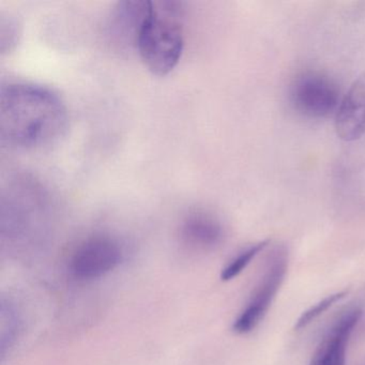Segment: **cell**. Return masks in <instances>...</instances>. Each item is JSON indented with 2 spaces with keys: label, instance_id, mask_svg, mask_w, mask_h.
I'll list each match as a JSON object with an SVG mask.
<instances>
[{
  "label": "cell",
  "instance_id": "cell-1",
  "mask_svg": "<svg viewBox=\"0 0 365 365\" xmlns=\"http://www.w3.org/2000/svg\"><path fill=\"white\" fill-rule=\"evenodd\" d=\"M67 125V108L51 89L27 83L1 87L0 138L10 148H46L63 138Z\"/></svg>",
  "mask_w": 365,
  "mask_h": 365
},
{
  "label": "cell",
  "instance_id": "cell-9",
  "mask_svg": "<svg viewBox=\"0 0 365 365\" xmlns=\"http://www.w3.org/2000/svg\"><path fill=\"white\" fill-rule=\"evenodd\" d=\"M183 240L197 249H213L223 240L221 224L210 215L196 213L185 220L181 230Z\"/></svg>",
  "mask_w": 365,
  "mask_h": 365
},
{
  "label": "cell",
  "instance_id": "cell-8",
  "mask_svg": "<svg viewBox=\"0 0 365 365\" xmlns=\"http://www.w3.org/2000/svg\"><path fill=\"white\" fill-rule=\"evenodd\" d=\"M150 1H121L115 8L112 33L117 39L136 48L138 34L148 14Z\"/></svg>",
  "mask_w": 365,
  "mask_h": 365
},
{
  "label": "cell",
  "instance_id": "cell-5",
  "mask_svg": "<svg viewBox=\"0 0 365 365\" xmlns=\"http://www.w3.org/2000/svg\"><path fill=\"white\" fill-rule=\"evenodd\" d=\"M292 103L299 112L311 118H326L339 110V93L329 78L305 74L294 83Z\"/></svg>",
  "mask_w": 365,
  "mask_h": 365
},
{
  "label": "cell",
  "instance_id": "cell-10",
  "mask_svg": "<svg viewBox=\"0 0 365 365\" xmlns=\"http://www.w3.org/2000/svg\"><path fill=\"white\" fill-rule=\"evenodd\" d=\"M270 240L260 241V242L255 243L251 247L245 249V251L241 252L240 254L236 256L225 268L222 270L221 279L222 281H230L238 277L247 266L250 262L268 247Z\"/></svg>",
  "mask_w": 365,
  "mask_h": 365
},
{
  "label": "cell",
  "instance_id": "cell-6",
  "mask_svg": "<svg viewBox=\"0 0 365 365\" xmlns=\"http://www.w3.org/2000/svg\"><path fill=\"white\" fill-rule=\"evenodd\" d=\"M361 317V309H350L341 316L320 341L309 365H346L348 341Z\"/></svg>",
  "mask_w": 365,
  "mask_h": 365
},
{
  "label": "cell",
  "instance_id": "cell-11",
  "mask_svg": "<svg viewBox=\"0 0 365 365\" xmlns=\"http://www.w3.org/2000/svg\"><path fill=\"white\" fill-rule=\"evenodd\" d=\"M346 294H347V292L343 290V292H335V294H330V296L322 299L319 302L316 303L315 305L303 312L302 315L298 318L296 324H294V329L296 330H301V329L305 328L307 324H311L316 318L322 315L327 309H330L337 301L341 300Z\"/></svg>",
  "mask_w": 365,
  "mask_h": 365
},
{
  "label": "cell",
  "instance_id": "cell-7",
  "mask_svg": "<svg viewBox=\"0 0 365 365\" xmlns=\"http://www.w3.org/2000/svg\"><path fill=\"white\" fill-rule=\"evenodd\" d=\"M337 135L346 142L365 134V76L354 82L339 104L335 117Z\"/></svg>",
  "mask_w": 365,
  "mask_h": 365
},
{
  "label": "cell",
  "instance_id": "cell-4",
  "mask_svg": "<svg viewBox=\"0 0 365 365\" xmlns=\"http://www.w3.org/2000/svg\"><path fill=\"white\" fill-rule=\"evenodd\" d=\"M123 256V249L114 239L93 237L74 252L70 260V272L78 281H93L115 270Z\"/></svg>",
  "mask_w": 365,
  "mask_h": 365
},
{
  "label": "cell",
  "instance_id": "cell-3",
  "mask_svg": "<svg viewBox=\"0 0 365 365\" xmlns=\"http://www.w3.org/2000/svg\"><path fill=\"white\" fill-rule=\"evenodd\" d=\"M288 254L285 247H275L271 253L268 267L251 301L232 324L237 334H247L258 326L266 315L275 294L279 292L287 272Z\"/></svg>",
  "mask_w": 365,
  "mask_h": 365
},
{
  "label": "cell",
  "instance_id": "cell-2",
  "mask_svg": "<svg viewBox=\"0 0 365 365\" xmlns=\"http://www.w3.org/2000/svg\"><path fill=\"white\" fill-rule=\"evenodd\" d=\"M182 8L177 1H150L148 14L136 41V50L149 71L170 74L180 61L185 48Z\"/></svg>",
  "mask_w": 365,
  "mask_h": 365
}]
</instances>
